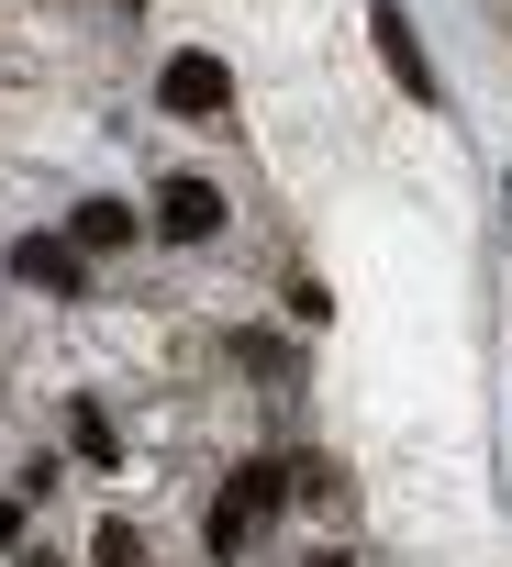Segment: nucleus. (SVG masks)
I'll return each mask as SVG.
<instances>
[{
    "label": "nucleus",
    "instance_id": "nucleus-1",
    "mask_svg": "<svg viewBox=\"0 0 512 567\" xmlns=\"http://www.w3.org/2000/svg\"><path fill=\"white\" fill-rule=\"evenodd\" d=\"M279 489H290V467H279V456H256V467H234V489L212 501V556H245V545H256V523L279 512Z\"/></svg>",
    "mask_w": 512,
    "mask_h": 567
},
{
    "label": "nucleus",
    "instance_id": "nucleus-2",
    "mask_svg": "<svg viewBox=\"0 0 512 567\" xmlns=\"http://www.w3.org/2000/svg\"><path fill=\"white\" fill-rule=\"evenodd\" d=\"M156 101H167L178 123H212V112L234 101V68H223V56H178V68L156 79Z\"/></svg>",
    "mask_w": 512,
    "mask_h": 567
},
{
    "label": "nucleus",
    "instance_id": "nucleus-3",
    "mask_svg": "<svg viewBox=\"0 0 512 567\" xmlns=\"http://www.w3.org/2000/svg\"><path fill=\"white\" fill-rule=\"evenodd\" d=\"M156 234L212 245V234H223V189H212V178H167V189H156Z\"/></svg>",
    "mask_w": 512,
    "mask_h": 567
},
{
    "label": "nucleus",
    "instance_id": "nucleus-4",
    "mask_svg": "<svg viewBox=\"0 0 512 567\" xmlns=\"http://www.w3.org/2000/svg\"><path fill=\"white\" fill-rule=\"evenodd\" d=\"M379 56H390V79H401L412 101H434V68H423V45H412V23L390 12V0H379Z\"/></svg>",
    "mask_w": 512,
    "mask_h": 567
},
{
    "label": "nucleus",
    "instance_id": "nucleus-5",
    "mask_svg": "<svg viewBox=\"0 0 512 567\" xmlns=\"http://www.w3.org/2000/svg\"><path fill=\"white\" fill-rule=\"evenodd\" d=\"M68 234H79L90 256H112V245H134V212H123V200H79V223H68Z\"/></svg>",
    "mask_w": 512,
    "mask_h": 567
},
{
    "label": "nucleus",
    "instance_id": "nucleus-6",
    "mask_svg": "<svg viewBox=\"0 0 512 567\" xmlns=\"http://www.w3.org/2000/svg\"><path fill=\"white\" fill-rule=\"evenodd\" d=\"M12 278H34V290H79V256L68 245H12Z\"/></svg>",
    "mask_w": 512,
    "mask_h": 567
},
{
    "label": "nucleus",
    "instance_id": "nucleus-7",
    "mask_svg": "<svg viewBox=\"0 0 512 567\" xmlns=\"http://www.w3.org/2000/svg\"><path fill=\"white\" fill-rule=\"evenodd\" d=\"M101 567H156V556H145V534H134V523H101Z\"/></svg>",
    "mask_w": 512,
    "mask_h": 567
},
{
    "label": "nucleus",
    "instance_id": "nucleus-8",
    "mask_svg": "<svg viewBox=\"0 0 512 567\" xmlns=\"http://www.w3.org/2000/svg\"><path fill=\"white\" fill-rule=\"evenodd\" d=\"M12 534H23V501H0V545H12Z\"/></svg>",
    "mask_w": 512,
    "mask_h": 567
}]
</instances>
